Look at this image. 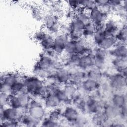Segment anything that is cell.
I'll return each mask as SVG.
<instances>
[{
    "label": "cell",
    "mask_w": 127,
    "mask_h": 127,
    "mask_svg": "<svg viewBox=\"0 0 127 127\" xmlns=\"http://www.w3.org/2000/svg\"><path fill=\"white\" fill-rule=\"evenodd\" d=\"M24 82L25 91L32 98H44L46 95V83L45 80L33 75L25 76Z\"/></svg>",
    "instance_id": "6da1fadb"
},
{
    "label": "cell",
    "mask_w": 127,
    "mask_h": 127,
    "mask_svg": "<svg viewBox=\"0 0 127 127\" xmlns=\"http://www.w3.org/2000/svg\"><path fill=\"white\" fill-rule=\"evenodd\" d=\"M43 98H32L27 109V113L32 118L42 122V121L47 116L46 111Z\"/></svg>",
    "instance_id": "7a4b0ae2"
},
{
    "label": "cell",
    "mask_w": 127,
    "mask_h": 127,
    "mask_svg": "<svg viewBox=\"0 0 127 127\" xmlns=\"http://www.w3.org/2000/svg\"><path fill=\"white\" fill-rule=\"evenodd\" d=\"M26 114L22 109H17L10 106L0 107V122L7 121L11 122H20Z\"/></svg>",
    "instance_id": "3957f363"
},
{
    "label": "cell",
    "mask_w": 127,
    "mask_h": 127,
    "mask_svg": "<svg viewBox=\"0 0 127 127\" xmlns=\"http://www.w3.org/2000/svg\"><path fill=\"white\" fill-rule=\"evenodd\" d=\"M107 81L114 92L125 91L127 87L126 75L115 72L108 75Z\"/></svg>",
    "instance_id": "277c9868"
},
{
    "label": "cell",
    "mask_w": 127,
    "mask_h": 127,
    "mask_svg": "<svg viewBox=\"0 0 127 127\" xmlns=\"http://www.w3.org/2000/svg\"><path fill=\"white\" fill-rule=\"evenodd\" d=\"M44 30L53 36L60 32L61 24L57 14L47 15L43 20Z\"/></svg>",
    "instance_id": "5b68a950"
},
{
    "label": "cell",
    "mask_w": 127,
    "mask_h": 127,
    "mask_svg": "<svg viewBox=\"0 0 127 127\" xmlns=\"http://www.w3.org/2000/svg\"><path fill=\"white\" fill-rule=\"evenodd\" d=\"M34 39L38 41L44 52L53 49L54 42V36L48 33L44 30L37 32L34 35Z\"/></svg>",
    "instance_id": "8992f818"
},
{
    "label": "cell",
    "mask_w": 127,
    "mask_h": 127,
    "mask_svg": "<svg viewBox=\"0 0 127 127\" xmlns=\"http://www.w3.org/2000/svg\"><path fill=\"white\" fill-rule=\"evenodd\" d=\"M99 85V82L87 78L77 86L78 92L87 96L96 92Z\"/></svg>",
    "instance_id": "52a82bcc"
},
{
    "label": "cell",
    "mask_w": 127,
    "mask_h": 127,
    "mask_svg": "<svg viewBox=\"0 0 127 127\" xmlns=\"http://www.w3.org/2000/svg\"><path fill=\"white\" fill-rule=\"evenodd\" d=\"M86 107L88 115H92L103 111L106 101L88 95L86 97Z\"/></svg>",
    "instance_id": "ba28073f"
},
{
    "label": "cell",
    "mask_w": 127,
    "mask_h": 127,
    "mask_svg": "<svg viewBox=\"0 0 127 127\" xmlns=\"http://www.w3.org/2000/svg\"><path fill=\"white\" fill-rule=\"evenodd\" d=\"M69 38L67 34L60 32L54 36V46L53 51L58 56L64 54L66 45Z\"/></svg>",
    "instance_id": "9c48e42d"
},
{
    "label": "cell",
    "mask_w": 127,
    "mask_h": 127,
    "mask_svg": "<svg viewBox=\"0 0 127 127\" xmlns=\"http://www.w3.org/2000/svg\"><path fill=\"white\" fill-rule=\"evenodd\" d=\"M90 21L95 24L97 28L103 26L109 19V15L102 12L98 7L87 11Z\"/></svg>",
    "instance_id": "30bf717a"
},
{
    "label": "cell",
    "mask_w": 127,
    "mask_h": 127,
    "mask_svg": "<svg viewBox=\"0 0 127 127\" xmlns=\"http://www.w3.org/2000/svg\"><path fill=\"white\" fill-rule=\"evenodd\" d=\"M80 115L79 111L73 105L66 106L62 112L63 122L70 126L76 121Z\"/></svg>",
    "instance_id": "8fae6325"
},
{
    "label": "cell",
    "mask_w": 127,
    "mask_h": 127,
    "mask_svg": "<svg viewBox=\"0 0 127 127\" xmlns=\"http://www.w3.org/2000/svg\"><path fill=\"white\" fill-rule=\"evenodd\" d=\"M53 76L57 82L60 85H63L70 82L71 70L64 66L57 70Z\"/></svg>",
    "instance_id": "7c38bea8"
},
{
    "label": "cell",
    "mask_w": 127,
    "mask_h": 127,
    "mask_svg": "<svg viewBox=\"0 0 127 127\" xmlns=\"http://www.w3.org/2000/svg\"><path fill=\"white\" fill-rule=\"evenodd\" d=\"M44 106L47 110H53L60 108L62 104L55 94L46 95L43 98Z\"/></svg>",
    "instance_id": "4fadbf2b"
},
{
    "label": "cell",
    "mask_w": 127,
    "mask_h": 127,
    "mask_svg": "<svg viewBox=\"0 0 127 127\" xmlns=\"http://www.w3.org/2000/svg\"><path fill=\"white\" fill-rule=\"evenodd\" d=\"M113 106L118 109L127 106V96L125 92H115L112 95L110 101Z\"/></svg>",
    "instance_id": "5bb4252c"
},
{
    "label": "cell",
    "mask_w": 127,
    "mask_h": 127,
    "mask_svg": "<svg viewBox=\"0 0 127 127\" xmlns=\"http://www.w3.org/2000/svg\"><path fill=\"white\" fill-rule=\"evenodd\" d=\"M109 56L117 58H127V49L126 44L117 43L115 46L109 51Z\"/></svg>",
    "instance_id": "9a60e30c"
},
{
    "label": "cell",
    "mask_w": 127,
    "mask_h": 127,
    "mask_svg": "<svg viewBox=\"0 0 127 127\" xmlns=\"http://www.w3.org/2000/svg\"><path fill=\"white\" fill-rule=\"evenodd\" d=\"M103 111L109 121H113L119 117L120 109L113 106L110 102L105 103Z\"/></svg>",
    "instance_id": "2e32d148"
},
{
    "label": "cell",
    "mask_w": 127,
    "mask_h": 127,
    "mask_svg": "<svg viewBox=\"0 0 127 127\" xmlns=\"http://www.w3.org/2000/svg\"><path fill=\"white\" fill-rule=\"evenodd\" d=\"M121 26V25L118 21L111 19H108L103 25L107 36L112 37H115Z\"/></svg>",
    "instance_id": "e0dca14e"
},
{
    "label": "cell",
    "mask_w": 127,
    "mask_h": 127,
    "mask_svg": "<svg viewBox=\"0 0 127 127\" xmlns=\"http://www.w3.org/2000/svg\"><path fill=\"white\" fill-rule=\"evenodd\" d=\"M111 63L115 72L127 76V58H113Z\"/></svg>",
    "instance_id": "ac0fdd59"
},
{
    "label": "cell",
    "mask_w": 127,
    "mask_h": 127,
    "mask_svg": "<svg viewBox=\"0 0 127 127\" xmlns=\"http://www.w3.org/2000/svg\"><path fill=\"white\" fill-rule=\"evenodd\" d=\"M111 121L106 118L103 111L91 115L90 123L97 126H109Z\"/></svg>",
    "instance_id": "d6986e66"
},
{
    "label": "cell",
    "mask_w": 127,
    "mask_h": 127,
    "mask_svg": "<svg viewBox=\"0 0 127 127\" xmlns=\"http://www.w3.org/2000/svg\"><path fill=\"white\" fill-rule=\"evenodd\" d=\"M94 66L93 55L81 56L78 64V68L86 71Z\"/></svg>",
    "instance_id": "ffe728a7"
},
{
    "label": "cell",
    "mask_w": 127,
    "mask_h": 127,
    "mask_svg": "<svg viewBox=\"0 0 127 127\" xmlns=\"http://www.w3.org/2000/svg\"><path fill=\"white\" fill-rule=\"evenodd\" d=\"M71 70L70 82L78 86L84 79L87 78L86 71L77 68Z\"/></svg>",
    "instance_id": "44dd1931"
},
{
    "label": "cell",
    "mask_w": 127,
    "mask_h": 127,
    "mask_svg": "<svg viewBox=\"0 0 127 127\" xmlns=\"http://www.w3.org/2000/svg\"><path fill=\"white\" fill-rule=\"evenodd\" d=\"M86 72L87 78H90L99 82L103 80L105 75H104L103 71L94 66L86 70Z\"/></svg>",
    "instance_id": "7402d4cb"
},
{
    "label": "cell",
    "mask_w": 127,
    "mask_h": 127,
    "mask_svg": "<svg viewBox=\"0 0 127 127\" xmlns=\"http://www.w3.org/2000/svg\"><path fill=\"white\" fill-rule=\"evenodd\" d=\"M118 42L115 37L107 36L96 47L109 51Z\"/></svg>",
    "instance_id": "603a6c76"
},
{
    "label": "cell",
    "mask_w": 127,
    "mask_h": 127,
    "mask_svg": "<svg viewBox=\"0 0 127 127\" xmlns=\"http://www.w3.org/2000/svg\"><path fill=\"white\" fill-rule=\"evenodd\" d=\"M107 36L103 28V26L98 27L97 28L91 41L94 46L96 47Z\"/></svg>",
    "instance_id": "cb8c5ba5"
},
{
    "label": "cell",
    "mask_w": 127,
    "mask_h": 127,
    "mask_svg": "<svg viewBox=\"0 0 127 127\" xmlns=\"http://www.w3.org/2000/svg\"><path fill=\"white\" fill-rule=\"evenodd\" d=\"M97 29L96 25L91 21L87 23L83 30V37L88 41L92 40V37Z\"/></svg>",
    "instance_id": "d4e9b609"
},
{
    "label": "cell",
    "mask_w": 127,
    "mask_h": 127,
    "mask_svg": "<svg viewBox=\"0 0 127 127\" xmlns=\"http://www.w3.org/2000/svg\"><path fill=\"white\" fill-rule=\"evenodd\" d=\"M41 122L38 121L29 115L25 114L20 122V125L25 127H36L40 126Z\"/></svg>",
    "instance_id": "484cf974"
},
{
    "label": "cell",
    "mask_w": 127,
    "mask_h": 127,
    "mask_svg": "<svg viewBox=\"0 0 127 127\" xmlns=\"http://www.w3.org/2000/svg\"><path fill=\"white\" fill-rule=\"evenodd\" d=\"M62 88L67 96L72 99L78 93L77 86L70 82L63 85Z\"/></svg>",
    "instance_id": "4316f807"
},
{
    "label": "cell",
    "mask_w": 127,
    "mask_h": 127,
    "mask_svg": "<svg viewBox=\"0 0 127 127\" xmlns=\"http://www.w3.org/2000/svg\"><path fill=\"white\" fill-rule=\"evenodd\" d=\"M10 89L11 95H18L21 92L25 91L24 80H18L10 87Z\"/></svg>",
    "instance_id": "83f0119b"
},
{
    "label": "cell",
    "mask_w": 127,
    "mask_h": 127,
    "mask_svg": "<svg viewBox=\"0 0 127 127\" xmlns=\"http://www.w3.org/2000/svg\"><path fill=\"white\" fill-rule=\"evenodd\" d=\"M127 25H122L119 30H118L117 33L115 36V38L116 39L118 43L126 44L127 43Z\"/></svg>",
    "instance_id": "f1b7e54d"
},
{
    "label": "cell",
    "mask_w": 127,
    "mask_h": 127,
    "mask_svg": "<svg viewBox=\"0 0 127 127\" xmlns=\"http://www.w3.org/2000/svg\"><path fill=\"white\" fill-rule=\"evenodd\" d=\"M63 123L61 121L57 120L50 116H46L41 122L40 126L42 127H59Z\"/></svg>",
    "instance_id": "f546056e"
},
{
    "label": "cell",
    "mask_w": 127,
    "mask_h": 127,
    "mask_svg": "<svg viewBox=\"0 0 127 127\" xmlns=\"http://www.w3.org/2000/svg\"><path fill=\"white\" fill-rule=\"evenodd\" d=\"M79 4L80 8H81L87 11L98 7L95 0H80L79 1Z\"/></svg>",
    "instance_id": "4dcf8cb0"
},
{
    "label": "cell",
    "mask_w": 127,
    "mask_h": 127,
    "mask_svg": "<svg viewBox=\"0 0 127 127\" xmlns=\"http://www.w3.org/2000/svg\"><path fill=\"white\" fill-rule=\"evenodd\" d=\"M32 13L33 16L37 20L43 21L44 19L46 16L45 10L38 6H35L33 7L32 10Z\"/></svg>",
    "instance_id": "1f68e13d"
},
{
    "label": "cell",
    "mask_w": 127,
    "mask_h": 127,
    "mask_svg": "<svg viewBox=\"0 0 127 127\" xmlns=\"http://www.w3.org/2000/svg\"><path fill=\"white\" fill-rule=\"evenodd\" d=\"M87 115L80 114L76 121L71 125L75 127H84L88 125L90 123V121L86 116Z\"/></svg>",
    "instance_id": "d6a6232c"
},
{
    "label": "cell",
    "mask_w": 127,
    "mask_h": 127,
    "mask_svg": "<svg viewBox=\"0 0 127 127\" xmlns=\"http://www.w3.org/2000/svg\"><path fill=\"white\" fill-rule=\"evenodd\" d=\"M8 106L17 109L23 110L22 104L19 97L17 95H10Z\"/></svg>",
    "instance_id": "836d02e7"
},
{
    "label": "cell",
    "mask_w": 127,
    "mask_h": 127,
    "mask_svg": "<svg viewBox=\"0 0 127 127\" xmlns=\"http://www.w3.org/2000/svg\"><path fill=\"white\" fill-rule=\"evenodd\" d=\"M76 54V41L69 40L67 43L63 55H69Z\"/></svg>",
    "instance_id": "e575fe53"
},
{
    "label": "cell",
    "mask_w": 127,
    "mask_h": 127,
    "mask_svg": "<svg viewBox=\"0 0 127 127\" xmlns=\"http://www.w3.org/2000/svg\"><path fill=\"white\" fill-rule=\"evenodd\" d=\"M10 95L4 93H0V107H5L8 105Z\"/></svg>",
    "instance_id": "d590c367"
},
{
    "label": "cell",
    "mask_w": 127,
    "mask_h": 127,
    "mask_svg": "<svg viewBox=\"0 0 127 127\" xmlns=\"http://www.w3.org/2000/svg\"><path fill=\"white\" fill-rule=\"evenodd\" d=\"M67 3L68 7L71 9V10L75 11L76 10L80 8L79 1H67Z\"/></svg>",
    "instance_id": "8d00e7d4"
},
{
    "label": "cell",
    "mask_w": 127,
    "mask_h": 127,
    "mask_svg": "<svg viewBox=\"0 0 127 127\" xmlns=\"http://www.w3.org/2000/svg\"><path fill=\"white\" fill-rule=\"evenodd\" d=\"M0 126L2 127H14L20 126V123L19 122H11V121H7L0 122Z\"/></svg>",
    "instance_id": "74e56055"
}]
</instances>
